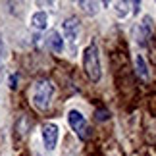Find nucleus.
Returning <instances> with one entry per match:
<instances>
[{"label":"nucleus","instance_id":"2","mask_svg":"<svg viewBox=\"0 0 156 156\" xmlns=\"http://www.w3.org/2000/svg\"><path fill=\"white\" fill-rule=\"evenodd\" d=\"M83 69H85L87 77L93 83H98L102 77V68H100V54H98V46L97 44H89L83 50Z\"/></svg>","mask_w":156,"mask_h":156},{"label":"nucleus","instance_id":"8","mask_svg":"<svg viewBox=\"0 0 156 156\" xmlns=\"http://www.w3.org/2000/svg\"><path fill=\"white\" fill-rule=\"evenodd\" d=\"M135 71H137V75H139L141 79H148V77H151V73H148V66H147L145 60H143L141 54L135 56Z\"/></svg>","mask_w":156,"mask_h":156},{"label":"nucleus","instance_id":"4","mask_svg":"<svg viewBox=\"0 0 156 156\" xmlns=\"http://www.w3.org/2000/svg\"><path fill=\"white\" fill-rule=\"evenodd\" d=\"M62 25H64V35H66V39H68V43L71 46H75L77 39H79V29H81L79 20H77L75 16H71V17H68V20H64Z\"/></svg>","mask_w":156,"mask_h":156},{"label":"nucleus","instance_id":"9","mask_svg":"<svg viewBox=\"0 0 156 156\" xmlns=\"http://www.w3.org/2000/svg\"><path fill=\"white\" fill-rule=\"evenodd\" d=\"M152 33V20L148 16H145L139 23V37L141 39H148V35Z\"/></svg>","mask_w":156,"mask_h":156},{"label":"nucleus","instance_id":"1","mask_svg":"<svg viewBox=\"0 0 156 156\" xmlns=\"http://www.w3.org/2000/svg\"><path fill=\"white\" fill-rule=\"evenodd\" d=\"M52 97H54V85L50 79H39L35 81L33 85V93H31V100H33V106L37 110L44 112L50 108L52 102Z\"/></svg>","mask_w":156,"mask_h":156},{"label":"nucleus","instance_id":"3","mask_svg":"<svg viewBox=\"0 0 156 156\" xmlns=\"http://www.w3.org/2000/svg\"><path fill=\"white\" fill-rule=\"evenodd\" d=\"M68 123H69V127L75 131V135L79 137L81 141H87L89 139V123H87V119H85V116L79 112V110H69L68 112Z\"/></svg>","mask_w":156,"mask_h":156},{"label":"nucleus","instance_id":"11","mask_svg":"<svg viewBox=\"0 0 156 156\" xmlns=\"http://www.w3.org/2000/svg\"><path fill=\"white\" fill-rule=\"evenodd\" d=\"M114 6H116V14H118L119 17H123L125 14H127V10H125V6H129V2H116Z\"/></svg>","mask_w":156,"mask_h":156},{"label":"nucleus","instance_id":"7","mask_svg":"<svg viewBox=\"0 0 156 156\" xmlns=\"http://www.w3.org/2000/svg\"><path fill=\"white\" fill-rule=\"evenodd\" d=\"M48 25V16H46V12H35L31 16V27L37 29V31H43L46 29Z\"/></svg>","mask_w":156,"mask_h":156},{"label":"nucleus","instance_id":"12","mask_svg":"<svg viewBox=\"0 0 156 156\" xmlns=\"http://www.w3.org/2000/svg\"><path fill=\"white\" fill-rule=\"evenodd\" d=\"M4 60V41H2V33H0V66H2Z\"/></svg>","mask_w":156,"mask_h":156},{"label":"nucleus","instance_id":"5","mask_svg":"<svg viewBox=\"0 0 156 156\" xmlns=\"http://www.w3.org/2000/svg\"><path fill=\"white\" fill-rule=\"evenodd\" d=\"M58 125L56 123H44L43 125V143H44V148L46 151H54L56 148V145H58Z\"/></svg>","mask_w":156,"mask_h":156},{"label":"nucleus","instance_id":"10","mask_svg":"<svg viewBox=\"0 0 156 156\" xmlns=\"http://www.w3.org/2000/svg\"><path fill=\"white\" fill-rule=\"evenodd\" d=\"M79 6L87 12V14L94 16V14L98 12V6H100V4H98V2H79Z\"/></svg>","mask_w":156,"mask_h":156},{"label":"nucleus","instance_id":"6","mask_svg":"<svg viewBox=\"0 0 156 156\" xmlns=\"http://www.w3.org/2000/svg\"><path fill=\"white\" fill-rule=\"evenodd\" d=\"M46 46H48L54 54H62V50H64V39H62V35H60L56 29H52V31L46 35Z\"/></svg>","mask_w":156,"mask_h":156}]
</instances>
